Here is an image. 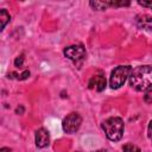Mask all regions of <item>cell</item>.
Segmentation results:
<instances>
[{
    "instance_id": "1",
    "label": "cell",
    "mask_w": 152,
    "mask_h": 152,
    "mask_svg": "<svg viewBox=\"0 0 152 152\" xmlns=\"http://www.w3.org/2000/svg\"><path fill=\"white\" fill-rule=\"evenodd\" d=\"M129 86L137 91H146L152 87V65H140L132 70Z\"/></svg>"
},
{
    "instance_id": "2",
    "label": "cell",
    "mask_w": 152,
    "mask_h": 152,
    "mask_svg": "<svg viewBox=\"0 0 152 152\" xmlns=\"http://www.w3.org/2000/svg\"><path fill=\"white\" fill-rule=\"evenodd\" d=\"M101 126L109 140L118 141L122 138L125 126H124V121L121 118H118V116L109 118V119L104 120Z\"/></svg>"
},
{
    "instance_id": "3",
    "label": "cell",
    "mask_w": 152,
    "mask_h": 152,
    "mask_svg": "<svg viewBox=\"0 0 152 152\" xmlns=\"http://www.w3.org/2000/svg\"><path fill=\"white\" fill-rule=\"evenodd\" d=\"M132 72V68L129 65H119L116 66L112 74H110V78H109V84L113 89H118L120 88L126 80L129 77Z\"/></svg>"
},
{
    "instance_id": "4",
    "label": "cell",
    "mask_w": 152,
    "mask_h": 152,
    "mask_svg": "<svg viewBox=\"0 0 152 152\" xmlns=\"http://www.w3.org/2000/svg\"><path fill=\"white\" fill-rule=\"evenodd\" d=\"M81 124H82V118L78 113L76 112H72L70 114H68L64 119H63V122H62V127H63V131L65 133H75L80 127H81Z\"/></svg>"
},
{
    "instance_id": "5",
    "label": "cell",
    "mask_w": 152,
    "mask_h": 152,
    "mask_svg": "<svg viewBox=\"0 0 152 152\" xmlns=\"http://www.w3.org/2000/svg\"><path fill=\"white\" fill-rule=\"evenodd\" d=\"M64 56L70 61L78 62L86 57V49L83 45H70L64 49Z\"/></svg>"
},
{
    "instance_id": "6",
    "label": "cell",
    "mask_w": 152,
    "mask_h": 152,
    "mask_svg": "<svg viewBox=\"0 0 152 152\" xmlns=\"http://www.w3.org/2000/svg\"><path fill=\"white\" fill-rule=\"evenodd\" d=\"M34 140H36V145L37 147H46L50 142V135L48 133V131L45 128H39L36 131V134H34Z\"/></svg>"
},
{
    "instance_id": "7",
    "label": "cell",
    "mask_w": 152,
    "mask_h": 152,
    "mask_svg": "<svg viewBox=\"0 0 152 152\" xmlns=\"http://www.w3.org/2000/svg\"><path fill=\"white\" fill-rule=\"evenodd\" d=\"M135 25L144 30H152V17L148 14H139L135 17Z\"/></svg>"
},
{
    "instance_id": "8",
    "label": "cell",
    "mask_w": 152,
    "mask_h": 152,
    "mask_svg": "<svg viewBox=\"0 0 152 152\" xmlns=\"http://www.w3.org/2000/svg\"><path fill=\"white\" fill-rule=\"evenodd\" d=\"M89 88H95L97 91H102L106 88V78L103 75H95L89 81Z\"/></svg>"
},
{
    "instance_id": "9",
    "label": "cell",
    "mask_w": 152,
    "mask_h": 152,
    "mask_svg": "<svg viewBox=\"0 0 152 152\" xmlns=\"http://www.w3.org/2000/svg\"><path fill=\"white\" fill-rule=\"evenodd\" d=\"M89 5L96 11H103V10L110 7L109 6V1H90Z\"/></svg>"
},
{
    "instance_id": "10",
    "label": "cell",
    "mask_w": 152,
    "mask_h": 152,
    "mask_svg": "<svg viewBox=\"0 0 152 152\" xmlns=\"http://www.w3.org/2000/svg\"><path fill=\"white\" fill-rule=\"evenodd\" d=\"M10 19H11V17H10V14H8V12L6 11V10H1L0 11V21H1V30H4L5 28V26H6V24L10 21Z\"/></svg>"
},
{
    "instance_id": "11",
    "label": "cell",
    "mask_w": 152,
    "mask_h": 152,
    "mask_svg": "<svg viewBox=\"0 0 152 152\" xmlns=\"http://www.w3.org/2000/svg\"><path fill=\"white\" fill-rule=\"evenodd\" d=\"M124 152H140V148L134 144H126L124 146Z\"/></svg>"
},
{
    "instance_id": "12",
    "label": "cell",
    "mask_w": 152,
    "mask_h": 152,
    "mask_svg": "<svg viewBox=\"0 0 152 152\" xmlns=\"http://www.w3.org/2000/svg\"><path fill=\"white\" fill-rule=\"evenodd\" d=\"M144 101L146 103H152V88L146 90V93L144 95Z\"/></svg>"
},
{
    "instance_id": "13",
    "label": "cell",
    "mask_w": 152,
    "mask_h": 152,
    "mask_svg": "<svg viewBox=\"0 0 152 152\" xmlns=\"http://www.w3.org/2000/svg\"><path fill=\"white\" fill-rule=\"evenodd\" d=\"M23 63H24V55H20V56H18L14 59V65L17 68H21L23 66Z\"/></svg>"
},
{
    "instance_id": "14",
    "label": "cell",
    "mask_w": 152,
    "mask_h": 152,
    "mask_svg": "<svg viewBox=\"0 0 152 152\" xmlns=\"http://www.w3.org/2000/svg\"><path fill=\"white\" fill-rule=\"evenodd\" d=\"M138 4L142 7H148V8H152V1H138Z\"/></svg>"
},
{
    "instance_id": "15",
    "label": "cell",
    "mask_w": 152,
    "mask_h": 152,
    "mask_svg": "<svg viewBox=\"0 0 152 152\" xmlns=\"http://www.w3.org/2000/svg\"><path fill=\"white\" fill-rule=\"evenodd\" d=\"M28 76H30V71H27V70H26V71H24V72H23V74L20 75L19 80H26V78H27Z\"/></svg>"
},
{
    "instance_id": "16",
    "label": "cell",
    "mask_w": 152,
    "mask_h": 152,
    "mask_svg": "<svg viewBox=\"0 0 152 152\" xmlns=\"http://www.w3.org/2000/svg\"><path fill=\"white\" fill-rule=\"evenodd\" d=\"M147 133H148V137H150V138H152V120H151V121H150V124H148Z\"/></svg>"
},
{
    "instance_id": "17",
    "label": "cell",
    "mask_w": 152,
    "mask_h": 152,
    "mask_svg": "<svg viewBox=\"0 0 152 152\" xmlns=\"http://www.w3.org/2000/svg\"><path fill=\"white\" fill-rule=\"evenodd\" d=\"M0 152H11V150H10L8 147H2V148L0 150Z\"/></svg>"
},
{
    "instance_id": "18",
    "label": "cell",
    "mask_w": 152,
    "mask_h": 152,
    "mask_svg": "<svg viewBox=\"0 0 152 152\" xmlns=\"http://www.w3.org/2000/svg\"><path fill=\"white\" fill-rule=\"evenodd\" d=\"M19 112H20V113H23V107H20V109H19V108H17V113H19Z\"/></svg>"
},
{
    "instance_id": "19",
    "label": "cell",
    "mask_w": 152,
    "mask_h": 152,
    "mask_svg": "<svg viewBox=\"0 0 152 152\" xmlns=\"http://www.w3.org/2000/svg\"><path fill=\"white\" fill-rule=\"evenodd\" d=\"M93 152H107L106 150H97V151H93Z\"/></svg>"
}]
</instances>
